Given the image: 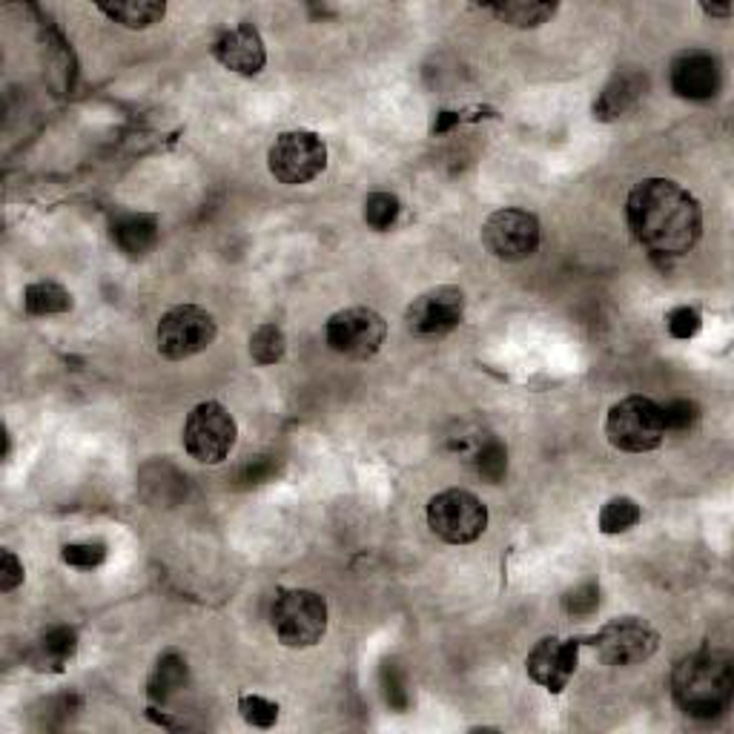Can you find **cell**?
<instances>
[{
	"instance_id": "6da1fadb",
	"label": "cell",
	"mask_w": 734,
	"mask_h": 734,
	"mask_svg": "<svg viewBox=\"0 0 734 734\" xmlns=\"http://www.w3.org/2000/svg\"><path fill=\"white\" fill-rule=\"evenodd\" d=\"M625 216L634 239L657 256H683L700 241L703 210L671 178H646L629 195Z\"/></svg>"
},
{
	"instance_id": "7a4b0ae2",
	"label": "cell",
	"mask_w": 734,
	"mask_h": 734,
	"mask_svg": "<svg viewBox=\"0 0 734 734\" xmlns=\"http://www.w3.org/2000/svg\"><path fill=\"white\" fill-rule=\"evenodd\" d=\"M671 695L688 718H718L734 695L732 662L718 651H697L680 660L671 674Z\"/></svg>"
},
{
	"instance_id": "3957f363",
	"label": "cell",
	"mask_w": 734,
	"mask_h": 734,
	"mask_svg": "<svg viewBox=\"0 0 734 734\" xmlns=\"http://www.w3.org/2000/svg\"><path fill=\"white\" fill-rule=\"evenodd\" d=\"M270 623L281 646L311 648L328 631V603L316 591H281L273 603Z\"/></svg>"
},
{
	"instance_id": "277c9868",
	"label": "cell",
	"mask_w": 734,
	"mask_h": 734,
	"mask_svg": "<svg viewBox=\"0 0 734 734\" xmlns=\"http://www.w3.org/2000/svg\"><path fill=\"white\" fill-rule=\"evenodd\" d=\"M606 436L617 451L625 454H648L666 440L662 410L648 396H629L608 410Z\"/></svg>"
},
{
	"instance_id": "5b68a950",
	"label": "cell",
	"mask_w": 734,
	"mask_h": 734,
	"mask_svg": "<svg viewBox=\"0 0 734 734\" xmlns=\"http://www.w3.org/2000/svg\"><path fill=\"white\" fill-rule=\"evenodd\" d=\"M236 419L222 402H201L184 422V451L204 465L224 463L236 447Z\"/></svg>"
},
{
	"instance_id": "8992f818",
	"label": "cell",
	"mask_w": 734,
	"mask_h": 734,
	"mask_svg": "<svg viewBox=\"0 0 734 734\" xmlns=\"http://www.w3.org/2000/svg\"><path fill=\"white\" fill-rule=\"evenodd\" d=\"M428 526L451 545H468L485 534L488 508L471 491H442L428 503Z\"/></svg>"
},
{
	"instance_id": "52a82bcc",
	"label": "cell",
	"mask_w": 734,
	"mask_h": 734,
	"mask_svg": "<svg viewBox=\"0 0 734 734\" xmlns=\"http://www.w3.org/2000/svg\"><path fill=\"white\" fill-rule=\"evenodd\" d=\"M218 325L204 307L195 304H181L164 313L155 330V342L159 353L169 362H184L195 356V353L207 351L210 344L216 342Z\"/></svg>"
},
{
	"instance_id": "ba28073f",
	"label": "cell",
	"mask_w": 734,
	"mask_h": 734,
	"mask_svg": "<svg viewBox=\"0 0 734 734\" xmlns=\"http://www.w3.org/2000/svg\"><path fill=\"white\" fill-rule=\"evenodd\" d=\"M273 178L288 187H299L319 178L328 167V147L311 129H290L276 138L267 155Z\"/></svg>"
},
{
	"instance_id": "9c48e42d",
	"label": "cell",
	"mask_w": 734,
	"mask_h": 734,
	"mask_svg": "<svg viewBox=\"0 0 734 734\" xmlns=\"http://www.w3.org/2000/svg\"><path fill=\"white\" fill-rule=\"evenodd\" d=\"M325 339L328 347L344 359H374L382 351L388 339V325L370 307H347V311L333 313L325 325Z\"/></svg>"
},
{
	"instance_id": "30bf717a",
	"label": "cell",
	"mask_w": 734,
	"mask_h": 734,
	"mask_svg": "<svg viewBox=\"0 0 734 734\" xmlns=\"http://www.w3.org/2000/svg\"><path fill=\"white\" fill-rule=\"evenodd\" d=\"M591 646L606 666H634V662H643L655 655L660 646V634L640 617H620V620L603 625L591 637Z\"/></svg>"
},
{
	"instance_id": "8fae6325",
	"label": "cell",
	"mask_w": 734,
	"mask_h": 734,
	"mask_svg": "<svg viewBox=\"0 0 734 734\" xmlns=\"http://www.w3.org/2000/svg\"><path fill=\"white\" fill-rule=\"evenodd\" d=\"M482 244L499 262H522L540 248V222L526 210H499L482 227Z\"/></svg>"
},
{
	"instance_id": "7c38bea8",
	"label": "cell",
	"mask_w": 734,
	"mask_h": 734,
	"mask_svg": "<svg viewBox=\"0 0 734 734\" xmlns=\"http://www.w3.org/2000/svg\"><path fill=\"white\" fill-rule=\"evenodd\" d=\"M463 319L465 293L459 288H451V284L428 290L419 299H414L405 311L407 330L416 336H425V339L451 333V330L463 325Z\"/></svg>"
},
{
	"instance_id": "4fadbf2b",
	"label": "cell",
	"mask_w": 734,
	"mask_h": 734,
	"mask_svg": "<svg viewBox=\"0 0 734 734\" xmlns=\"http://www.w3.org/2000/svg\"><path fill=\"white\" fill-rule=\"evenodd\" d=\"M577 657H580V640L545 637L528 655L526 669L534 683L548 688L550 695H559L568 686V680L574 678Z\"/></svg>"
},
{
	"instance_id": "5bb4252c",
	"label": "cell",
	"mask_w": 734,
	"mask_h": 734,
	"mask_svg": "<svg viewBox=\"0 0 734 734\" xmlns=\"http://www.w3.org/2000/svg\"><path fill=\"white\" fill-rule=\"evenodd\" d=\"M671 89L686 101H709L720 92L718 58L703 49H692L674 58L671 64Z\"/></svg>"
},
{
	"instance_id": "9a60e30c",
	"label": "cell",
	"mask_w": 734,
	"mask_h": 734,
	"mask_svg": "<svg viewBox=\"0 0 734 734\" xmlns=\"http://www.w3.org/2000/svg\"><path fill=\"white\" fill-rule=\"evenodd\" d=\"M213 55L218 58V64L239 75H258L264 69V64H267L262 35H258V29L253 24H239L227 29L216 40Z\"/></svg>"
},
{
	"instance_id": "2e32d148",
	"label": "cell",
	"mask_w": 734,
	"mask_h": 734,
	"mask_svg": "<svg viewBox=\"0 0 734 734\" xmlns=\"http://www.w3.org/2000/svg\"><path fill=\"white\" fill-rule=\"evenodd\" d=\"M648 78L637 69H620L615 78L608 80L599 98L594 101V118L597 121H617L623 118L640 104V98L646 96Z\"/></svg>"
},
{
	"instance_id": "e0dca14e",
	"label": "cell",
	"mask_w": 734,
	"mask_h": 734,
	"mask_svg": "<svg viewBox=\"0 0 734 734\" xmlns=\"http://www.w3.org/2000/svg\"><path fill=\"white\" fill-rule=\"evenodd\" d=\"M112 241L127 256H147L159 244V218L150 213H124L112 222Z\"/></svg>"
},
{
	"instance_id": "ac0fdd59",
	"label": "cell",
	"mask_w": 734,
	"mask_h": 734,
	"mask_svg": "<svg viewBox=\"0 0 734 734\" xmlns=\"http://www.w3.org/2000/svg\"><path fill=\"white\" fill-rule=\"evenodd\" d=\"M75 648H78V634L66 625H58L40 637L38 648L33 651V666L40 671H64Z\"/></svg>"
},
{
	"instance_id": "d6986e66",
	"label": "cell",
	"mask_w": 734,
	"mask_h": 734,
	"mask_svg": "<svg viewBox=\"0 0 734 734\" xmlns=\"http://www.w3.org/2000/svg\"><path fill=\"white\" fill-rule=\"evenodd\" d=\"M98 9L127 29H147L167 15V7L159 0H121V3H98Z\"/></svg>"
},
{
	"instance_id": "ffe728a7",
	"label": "cell",
	"mask_w": 734,
	"mask_h": 734,
	"mask_svg": "<svg viewBox=\"0 0 734 734\" xmlns=\"http://www.w3.org/2000/svg\"><path fill=\"white\" fill-rule=\"evenodd\" d=\"M24 304L33 316H58L73 311V293L55 281H35L24 290Z\"/></svg>"
},
{
	"instance_id": "44dd1931",
	"label": "cell",
	"mask_w": 734,
	"mask_h": 734,
	"mask_svg": "<svg viewBox=\"0 0 734 734\" xmlns=\"http://www.w3.org/2000/svg\"><path fill=\"white\" fill-rule=\"evenodd\" d=\"M184 683H187V662L176 651H169V655L161 657L155 671H152L150 697L155 703H167L176 692H181Z\"/></svg>"
},
{
	"instance_id": "7402d4cb",
	"label": "cell",
	"mask_w": 734,
	"mask_h": 734,
	"mask_svg": "<svg viewBox=\"0 0 734 734\" xmlns=\"http://www.w3.org/2000/svg\"><path fill=\"white\" fill-rule=\"evenodd\" d=\"M499 21L505 24L519 26V29H534V26L545 24L554 12L557 3H526V0H511V3H494L488 7Z\"/></svg>"
},
{
	"instance_id": "603a6c76",
	"label": "cell",
	"mask_w": 734,
	"mask_h": 734,
	"mask_svg": "<svg viewBox=\"0 0 734 734\" xmlns=\"http://www.w3.org/2000/svg\"><path fill=\"white\" fill-rule=\"evenodd\" d=\"M284 353H288V339H284V330L279 325L267 321L250 336V356L258 365H276V362L284 359Z\"/></svg>"
},
{
	"instance_id": "cb8c5ba5",
	"label": "cell",
	"mask_w": 734,
	"mask_h": 734,
	"mask_svg": "<svg viewBox=\"0 0 734 734\" xmlns=\"http://www.w3.org/2000/svg\"><path fill=\"white\" fill-rule=\"evenodd\" d=\"M640 505L629 496H617L611 503H606V508L599 511V531L603 534H623L629 528H634L640 522Z\"/></svg>"
},
{
	"instance_id": "d4e9b609",
	"label": "cell",
	"mask_w": 734,
	"mask_h": 734,
	"mask_svg": "<svg viewBox=\"0 0 734 734\" xmlns=\"http://www.w3.org/2000/svg\"><path fill=\"white\" fill-rule=\"evenodd\" d=\"M400 199L391 192H374L365 199V224L370 230H391L396 218H400Z\"/></svg>"
},
{
	"instance_id": "484cf974",
	"label": "cell",
	"mask_w": 734,
	"mask_h": 734,
	"mask_svg": "<svg viewBox=\"0 0 734 734\" xmlns=\"http://www.w3.org/2000/svg\"><path fill=\"white\" fill-rule=\"evenodd\" d=\"M505 471H508V451H505L503 442L488 440L477 454V473L485 482L496 485L505 479Z\"/></svg>"
},
{
	"instance_id": "4316f807",
	"label": "cell",
	"mask_w": 734,
	"mask_h": 734,
	"mask_svg": "<svg viewBox=\"0 0 734 734\" xmlns=\"http://www.w3.org/2000/svg\"><path fill=\"white\" fill-rule=\"evenodd\" d=\"M660 410L666 431H688L700 419V407L692 400H671L666 405H660Z\"/></svg>"
},
{
	"instance_id": "83f0119b",
	"label": "cell",
	"mask_w": 734,
	"mask_h": 734,
	"mask_svg": "<svg viewBox=\"0 0 734 734\" xmlns=\"http://www.w3.org/2000/svg\"><path fill=\"white\" fill-rule=\"evenodd\" d=\"M239 711L241 718L248 720L250 726L256 729H270L276 720H279V706L270 700H264L258 695H244L239 700Z\"/></svg>"
},
{
	"instance_id": "f1b7e54d",
	"label": "cell",
	"mask_w": 734,
	"mask_h": 734,
	"mask_svg": "<svg viewBox=\"0 0 734 734\" xmlns=\"http://www.w3.org/2000/svg\"><path fill=\"white\" fill-rule=\"evenodd\" d=\"M382 692L388 706L396 711H405L410 706V695H407V680L400 671L396 662H384L382 666Z\"/></svg>"
},
{
	"instance_id": "f546056e",
	"label": "cell",
	"mask_w": 734,
	"mask_h": 734,
	"mask_svg": "<svg viewBox=\"0 0 734 734\" xmlns=\"http://www.w3.org/2000/svg\"><path fill=\"white\" fill-rule=\"evenodd\" d=\"M562 608H566L571 617H589L599 608V589L597 583H583L571 589L562 597Z\"/></svg>"
},
{
	"instance_id": "4dcf8cb0",
	"label": "cell",
	"mask_w": 734,
	"mask_h": 734,
	"mask_svg": "<svg viewBox=\"0 0 734 734\" xmlns=\"http://www.w3.org/2000/svg\"><path fill=\"white\" fill-rule=\"evenodd\" d=\"M64 562L73 568H98L106 559V545L104 543H73L64 545Z\"/></svg>"
},
{
	"instance_id": "1f68e13d",
	"label": "cell",
	"mask_w": 734,
	"mask_h": 734,
	"mask_svg": "<svg viewBox=\"0 0 734 734\" xmlns=\"http://www.w3.org/2000/svg\"><path fill=\"white\" fill-rule=\"evenodd\" d=\"M276 477H279V463H276L273 456H256V459H250V463L241 468L236 482H239L241 488H256Z\"/></svg>"
},
{
	"instance_id": "d6a6232c",
	"label": "cell",
	"mask_w": 734,
	"mask_h": 734,
	"mask_svg": "<svg viewBox=\"0 0 734 734\" xmlns=\"http://www.w3.org/2000/svg\"><path fill=\"white\" fill-rule=\"evenodd\" d=\"M666 328L674 339H695L703 328V316L695 307H674L666 316Z\"/></svg>"
},
{
	"instance_id": "836d02e7",
	"label": "cell",
	"mask_w": 734,
	"mask_h": 734,
	"mask_svg": "<svg viewBox=\"0 0 734 734\" xmlns=\"http://www.w3.org/2000/svg\"><path fill=\"white\" fill-rule=\"evenodd\" d=\"M24 583V566H21V559L12 554V550H3V557H0V591H15L17 585Z\"/></svg>"
},
{
	"instance_id": "e575fe53",
	"label": "cell",
	"mask_w": 734,
	"mask_h": 734,
	"mask_svg": "<svg viewBox=\"0 0 734 734\" xmlns=\"http://www.w3.org/2000/svg\"><path fill=\"white\" fill-rule=\"evenodd\" d=\"M454 124H459V115H456V112H440V121L433 124V132L442 136V132L454 127Z\"/></svg>"
},
{
	"instance_id": "d590c367",
	"label": "cell",
	"mask_w": 734,
	"mask_h": 734,
	"mask_svg": "<svg viewBox=\"0 0 734 734\" xmlns=\"http://www.w3.org/2000/svg\"><path fill=\"white\" fill-rule=\"evenodd\" d=\"M703 12H706V15H711V17H729V15H732V7H709V3H706V7H703Z\"/></svg>"
}]
</instances>
